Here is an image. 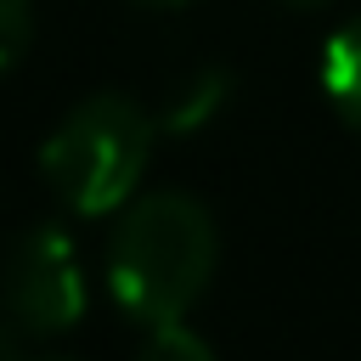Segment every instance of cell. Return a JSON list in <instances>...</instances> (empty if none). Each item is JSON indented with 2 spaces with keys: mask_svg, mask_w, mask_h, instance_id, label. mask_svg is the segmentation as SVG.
I'll return each instance as SVG.
<instances>
[{
  "mask_svg": "<svg viewBox=\"0 0 361 361\" xmlns=\"http://www.w3.org/2000/svg\"><path fill=\"white\" fill-rule=\"evenodd\" d=\"M220 259L214 214L186 192H147L135 197L107 243V288L124 316L158 327L180 322L197 293L209 288Z\"/></svg>",
  "mask_w": 361,
  "mask_h": 361,
  "instance_id": "cell-1",
  "label": "cell"
},
{
  "mask_svg": "<svg viewBox=\"0 0 361 361\" xmlns=\"http://www.w3.org/2000/svg\"><path fill=\"white\" fill-rule=\"evenodd\" d=\"M152 141H158V118L141 102L102 90V96H85L51 130L39 169L73 214H113L135 197Z\"/></svg>",
  "mask_w": 361,
  "mask_h": 361,
  "instance_id": "cell-2",
  "label": "cell"
},
{
  "mask_svg": "<svg viewBox=\"0 0 361 361\" xmlns=\"http://www.w3.org/2000/svg\"><path fill=\"white\" fill-rule=\"evenodd\" d=\"M6 310L28 333H62L85 316L79 248L62 226H34L6 254Z\"/></svg>",
  "mask_w": 361,
  "mask_h": 361,
  "instance_id": "cell-3",
  "label": "cell"
},
{
  "mask_svg": "<svg viewBox=\"0 0 361 361\" xmlns=\"http://www.w3.org/2000/svg\"><path fill=\"white\" fill-rule=\"evenodd\" d=\"M231 102V73L220 62H197L192 73H180L158 107V124L169 135H197L203 124H214V113Z\"/></svg>",
  "mask_w": 361,
  "mask_h": 361,
  "instance_id": "cell-4",
  "label": "cell"
},
{
  "mask_svg": "<svg viewBox=\"0 0 361 361\" xmlns=\"http://www.w3.org/2000/svg\"><path fill=\"white\" fill-rule=\"evenodd\" d=\"M322 90H327V102L338 107V118L361 130V11L327 34V51H322Z\"/></svg>",
  "mask_w": 361,
  "mask_h": 361,
  "instance_id": "cell-5",
  "label": "cell"
},
{
  "mask_svg": "<svg viewBox=\"0 0 361 361\" xmlns=\"http://www.w3.org/2000/svg\"><path fill=\"white\" fill-rule=\"evenodd\" d=\"M135 361H214V350L186 322H158V327H147V344Z\"/></svg>",
  "mask_w": 361,
  "mask_h": 361,
  "instance_id": "cell-6",
  "label": "cell"
},
{
  "mask_svg": "<svg viewBox=\"0 0 361 361\" xmlns=\"http://www.w3.org/2000/svg\"><path fill=\"white\" fill-rule=\"evenodd\" d=\"M34 39V6L28 0H0V68H11Z\"/></svg>",
  "mask_w": 361,
  "mask_h": 361,
  "instance_id": "cell-7",
  "label": "cell"
},
{
  "mask_svg": "<svg viewBox=\"0 0 361 361\" xmlns=\"http://www.w3.org/2000/svg\"><path fill=\"white\" fill-rule=\"evenodd\" d=\"M23 322L11 316V310H0V361H23Z\"/></svg>",
  "mask_w": 361,
  "mask_h": 361,
  "instance_id": "cell-8",
  "label": "cell"
},
{
  "mask_svg": "<svg viewBox=\"0 0 361 361\" xmlns=\"http://www.w3.org/2000/svg\"><path fill=\"white\" fill-rule=\"evenodd\" d=\"M282 6H322V0H282Z\"/></svg>",
  "mask_w": 361,
  "mask_h": 361,
  "instance_id": "cell-9",
  "label": "cell"
},
{
  "mask_svg": "<svg viewBox=\"0 0 361 361\" xmlns=\"http://www.w3.org/2000/svg\"><path fill=\"white\" fill-rule=\"evenodd\" d=\"M147 6H180V0H147Z\"/></svg>",
  "mask_w": 361,
  "mask_h": 361,
  "instance_id": "cell-10",
  "label": "cell"
},
{
  "mask_svg": "<svg viewBox=\"0 0 361 361\" xmlns=\"http://www.w3.org/2000/svg\"><path fill=\"white\" fill-rule=\"evenodd\" d=\"M45 361H68V355H45Z\"/></svg>",
  "mask_w": 361,
  "mask_h": 361,
  "instance_id": "cell-11",
  "label": "cell"
}]
</instances>
